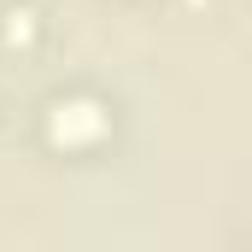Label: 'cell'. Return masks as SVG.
<instances>
[{"label":"cell","instance_id":"6da1fadb","mask_svg":"<svg viewBox=\"0 0 252 252\" xmlns=\"http://www.w3.org/2000/svg\"><path fill=\"white\" fill-rule=\"evenodd\" d=\"M35 129L53 153H100L118 129V100H106L100 88L88 82H70V88H53L41 106H35Z\"/></svg>","mask_w":252,"mask_h":252},{"label":"cell","instance_id":"7a4b0ae2","mask_svg":"<svg viewBox=\"0 0 252 252\" xmlns=\"http://www.w3.org/2000/svg\"><path fill=\"white\" fill-rule=\"evenodd\" d=\"M41 35H47V18H41V6H35V0H12V6H0V47L30 53Z\"/></svg>","mask_w":252,"mask_h":252},{"label":"cell","instance_id":"3957f363","mask_svg":"<svg viewBox=\"0 0 252 252\" xmlns=\"http://www.w3.org/2000/svg\"><path fill=\"white\" fill-rule=\"evenodd\" d=\"M0 6H12V0H0Z\"/></svg>","mask_w":252,"mask_h":252}]
</instances>
